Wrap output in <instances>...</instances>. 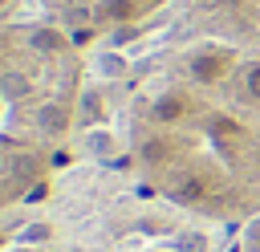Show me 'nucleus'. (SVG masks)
<instances>
[{"label": "nucleus", "mask_w": 260, "mask_h": 252, "mask_svg": "<svg viewBox=\"0 0 260 252\" xmlns=\"http://www.w3.org/2000/svg\"><path fill=\"white\" fill-rule=\"evenodd\" d=\"M28 0H0V24H12V20H20V8H24Z\"/></svg>", "instance_id": "obj_5"}, {"label": "nucleus", "mask_w": 260, "mask_h": 252, "mask_svg": "<svg viewBox=\"0 0 260 252\" xmlns=\"http://www.w3.org/2000/svg\"><path fill=\"white\" fill-rule=\"evenodd\" d=\"M134 179L207 224L260 219V53L195 37L146 61L118 110Z\"/></svg>", "instance_id": "obj_1"}, {"label": "nucleus", "mask_w": 260, "mask_h": 252, "mask_svg": "<svg viewBox=\"0 0 260 252\" xmlns=\"http://www.w3.org/2000/svg\"><path fill=\"white\" fill-rule=\"evenodd\" d=\"M32 4L41 20L57 24L77 45H89V41H118L146 28L175 0H32Z\"/></svg>", "instance_id": "obj_3"}, {"label": "nucleus", "mask_w": 260, "mask_h": 252, "mask_svg": "<svg viewBox=\"0 0 260 252\" xmlns=\"http://www.w3.org/2000/svg\"><path fill=\"white\" fill-rule=\"evenodd\" d=\"M195 37L260 53V0H179Z\"/></svg>", "instance_id": "obj_4"}, {"label": "nucleus", "mask_w": 260, "mask_h": 252, "mask_svg": "<svg viewBox=\"0 0 260 252\" xmlns=\"http://www.w3.org/2000/svg\"><path fill=\"white\" fill-rule=\"evenodd\" d=\"M85 85L81 45L49 20L0 24V215L61 167Z\"/></svg>", "instance_id": "obj_2"}]
</instances>
